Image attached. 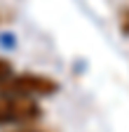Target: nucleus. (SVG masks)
Wrapping results in <instances>:
<instances>
[{"label": "nucleus", "instance_id": "f03ea898", "mask_svg": "<svg viewBox=\"0 0 129 132\" xmlns=\"http://www.w3.org/2000/svg\"><path fill=\"white\" fill-rule=\"evenodd\" d=\"M42 116L40 104L33 97L21 94H0V125H24Z\"/></svg>", "mask_w": 129, "mask_h": 132}, {"label": "nucleus", "instance_id": "7ed1b4c3", "mask_svg": "<svg viewBox=\"0 0 129 132\" xmlns=\"http://www.w3.org/2000/svg\"><path fill=\"white\" fill-rule=\"evenodd\" d=\"M12 76H14V66H12V61L5 59V57H0V85H3L7 78H12Z\"/></svg>", "mask_w": 129, "mask_h": 132}, {"label": "nucleus", "instance_id": "20e7f679", "mask_svg": "<svg viewBox=\"0 0 129 132\" xmlns=\"http://www.w3.org/2000/svg\"><path fill=\"white\" fill-rule=\"evenodd\" d=\"M120 26H122V33H124V36H129V10H127V12H122Z\"/></svg>", "mask_w": 129, "mask_h": 132}, {"label": "nucleus", "instance_id": "f257e3e1", "mask_svg": "<svg viewBox=\"0 0 129 132\" xmlns=\"http://www.w3.org/2000/svg\"><path fill=\"white\" fill-rule=\"evenodd\" d=\"M59 92V82L42 73H14L0 85V94H21V97H52Z\"/></svg>", "mask_w": 129, "mask_h": 132}, {"label": "nucleus", "instance_id": "39448f33", "mask_svg": "<svg viewBox=\"0 0 129 132\" xmlns=\"http://www.w3.org/2000/svg\"><path fill=\"white\" fill-rule=\"evenodd\" d=\"M14 132H45V130H31V127H26V130H14Z\"/></svg>", "mask_w": 129, "mask_h": 132}]
</instances>
